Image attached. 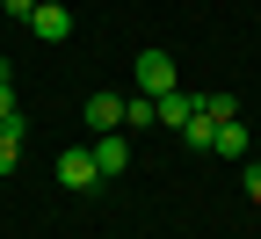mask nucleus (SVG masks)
Segmentation results:
<instances>
[{
  "mask_svg": "<svg viewBox=\"0 0 261 239\" xmlns=\"http://www.w3.org/2000/svg\"><path fill=\"white\" fill-rule=\"evenodd\" d=\"M58 181L73 189V196H80V189H94V181H102V167H94V152H80V145H65V152H58Z\"/></svg>",
  "mask_w": 261,
  "mask_h": 239,
  "instance_id": "f257e3e1",
  "label": "nucleus"
},
{
  "mask_svg": "<svg viewBox=\"0 0 261 239\" xmlns=\"http://www.w3.org/2000/svg\"><path fill=\"white\" fill-rule=\"evenodd\" d=\"M167 87H174V58H167V51H138V94L160 101Z\"/></svg>",
  "mask_w": 261,
  "mask_h": 239,
  "instance_id": "f03ea898",
  "label": "nucleus"
},
{
  "mask_svg": "<svg viewBox=\"0 0 261 239\" xmlns=\"http://www.w3.org/2000/svg\"><path fill=\"white\" fill-rule=\"evenodd\" d=\"M29 29H37L44 44H65V37H73V8H58V0H37V15H29Z\"/></svg>",
  "mask_w": 261,
  "mask_h": 239,
  "instance_id": "7ed1b4c3",
  "label": "nucleus"
},
{
  "mask_svg": "<svg viewBox=\"0 0 261 239\" xmlns=\"http://www.w3.org/2000/svg\"><path fill=\"white\" fill-rule=\"evenodd\" d=\"M87 130H94V138H102V130H123V94H87Z\"/></svg>",
  "mask_w": 261,
  "mask_h": 239,
  "instance_id": "20e7f679",
  "label": "nucleus"
},
{
  "mask_svg": "<svg viewBox=\"0 0 261 239\" xmlns=\"http://www.w3.org/2000/svg\"><path fill=\"white\" fill-rule=\"evenodd\" d=\"M94 167H102V174H123L130 167V138L123 130H102V138H94Z\"/></svg>",
  "mask_w": 261,
  "mask_h": 239,
  "instance_id": "39448f33",
  "label": "nucleus"
},
{
  "mask_svg": "<svg viewBox=\"0 0 261 239\" xmlns=\"http://www.w3.org/2000/svg\"><path fill=\"white\" fill-rule=\"evenodd\" d=\"M196 109H203V101H196V94H181V87H167V94L152 101V116H160V123H174V130H181V123H189Z\"/></svg>",
  "mask_w": 261,
  "mask_h": 239,
  "instance_id": "423d86ee",
  "label": "nucleus"
},
{
  "mask_svg": "<svg viewBox=\"0 0 261 239\" xmlns=\"http://www.w3.org/2000/svg\"><path fill=\"white\" fill-rule=\"evenodd\" d=\"M211 152H218V160H247V123H240V116H232V123H218Z\"/></svg>",
  "mask_w": 261,
  "mask_h": 239,
  "instance_id": "0eeeda50",
  "label": "nucleus"
},
{
  "mask_svg": "<svg viewBox=\"0 0 261 239\" xmlns=\"http://www.w3.org/2000/svg\"><path fill=\"white\" fill-rule=\"evenodd\" d=\"M8 123H22V109H15V73H8V58H0V130Z\"/></svg>",
  "mask_w": 261,
  "mask_h": 239,
  "instance_id": "6e6552de",
  "label": "nucleus"
},
{
  "mask_svg": "<svg viewBox=\"0 0 261 239\" xmlns=\"http://www.w3.org/2000/svg\"><path fill=\"white\" fill-rule=\"evenodd\" d=\"M8 167H22V123L0 130V174H8Z\"/></svg>",
  "mask_w": 261,
  "mask_h": 239,
  "instance_id": "1a4fd4ad",
  "label": "nucleus"
},
{
  "mask_svg": "<svg viewBox=\"0 0 261 239\" xmlns=\"http://www.w3.org/2000/svg\"><path fill=\"white\" fill-rule=\"evenodd\" d=\"M138 123H160V116H152V94H130V101H123V130H138Z\"/></svg>",
  "mask_w": 261,
  "mask_h": 239,
  "instance_id": "9d476101",
  "label": "nucleus"
},
{
  "mask_svg": "<svg viewBox=\"0 0 261 239\" xmlns=\"http://www.w3.org/2000/svg\"><path fill=\"white\" fill-rule=\"evenodd\" d=\"M203 116H211V123H232L240 101H232V94H203Z\"/></svg>",
  "mask_w": 261,
  "mask_h": 239,
  "instance_id": "9b49d317",
  "label": "nucleus"
},
{
  "mask_svg": "<svg viewBox=\"0 0 261 239\" xmlns=\"http://www.w3.org/2000/svg\"><path fill=\"white\" fill-rule=\"evenodd\" d=\"M247 203H261V167H247Z\"/></svg>",
  "mask_w": 261,
  "mask_h": 239,
  "instance_id": "f8f14e48",
  "label": "nucleus"
}]
</instances>
